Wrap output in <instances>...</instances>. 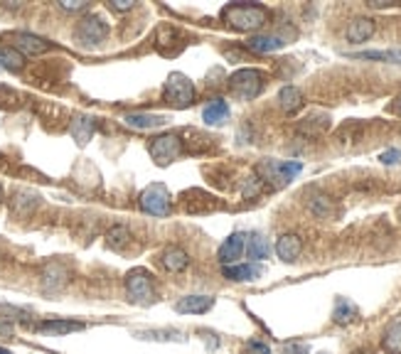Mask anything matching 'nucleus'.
Returning <instances> with one entry per match:
<instances>
[{"instance_id": "obj_6", "label": "nucleus", "mask_w": 401, "mask_h": 354, "mask_svg": "<svg viewBox=\"0 0 401 354\" xmlns=\"http://www.w3.org/2000/svg\"><path fill=\"white\" fill-rule=\"evenodd\" d=\"M303 170L301 163H278V160H264L256 168V177L261 182H271V185H288L298 173Z\"/></svg>"}, {"instance_id": "obj_27", "label": "nucleus", "mask_w": 401, "mask_h": 354, "mask_svg": "<svg viewBox=\"0 0 401 354\" xmlns=\"http://www.w3.org/2000/svg\"><path fill=\"white\" fill-rule=\"evenodd\" d=\"M333 320L338 325H350L357 320V308L350 303L347 298H338V303H335V313H333Z\"/></svg>"}, {"instance_id": "obj_28", "label": "nucleus", "mask_w": 401, "mask_h": 354, "mask_svg": "<svg viewBox=\"0 0 401 354\" xmlns=\"http://www.w3.org/2000/svg\"><path fill=\"white\" fill-rule=\"evenodd\" d=\"M0 67L8 72H20L25 67V57L13 47H0Z\"/></svg>"}, {"instance_id": "obj_19", "label": "nucleus", "mask_w": 401, "mask_h": 354, "mask_svg": "<svg viewBox=\"0 0 401 354\" xmlns=\"http://www.w3.org/2000/svg\"><path fill=\"white\" fill-rule=\"evenodd\" d=\"M126 126L136 128V131H153V128H160L168 123L165 116H155V114H128L126 118Z\"/></svg>"}, {"instance_id": "obj_14", "label": "nucleus", "mask_w": 401, "mask_h": 354, "mask_svg": "<svg viewBox=\"0 0 401 354\" xmlns=\"http://www.w3.org/2000/svg\"><path fill=\"white\" fill-rule=\"evenodd\" d=\"M283 45H286V42L278 35H254V37H249L247 50L256 52V55H269V52L281 50Z\"/></svg>"}, {"instance_id": "obj_39", "label": "nucleus", "mask_w": 401, "mask_h": 354, "mask_svg": "<svg viewBox=\"0 0 401 354\" xmlns=\"http://www.w3.org/2000/svg\"><path fill=\"white\" fill-rule=\"evenodd\" d=\"M8 337H13V325L0 320V340H8Z\"/></svg>"}, {"instance_id": "obj_8", "label": "nucleus", "mask_w": 401, "mask_h": 354, "mask_svg": "<svg viewBox=\"0 0 401 354\" xmlns=\"http://www.w3.org/2000/svg\"><path fill=\"white\" fill-rule=\"evenodd\" d=\"M3 40H8L13 50H18L23 57H37V55H45L47 50H50V42L42 40V37L32 35V32H8V35L3 37Z\"/></svg>"}, {"instance_id": "obj_23", "label": "nucleus", "mask_w": 401, "mask_h": 354, "mask_svg": "<svg viewBox=\"0 0 401 354\" xmlns=\"http://www.w3.org/2000/svg\"><path fill=\"white\" fill-rule=\"evenodd\" d=\"M278 104H281V109L286 111V114H296V111L303 106V94H301V89H296V87H283L281 94H278Z\"/></svg>"}, {"instance_id": "obj_5", "label": "nucleus", "mask_w": 401, "mask_h": 354, "mask_svg": "<svg viewBox=\"0 0 401 354\" xmlns=\"http://www.w3.org/2000/svg\"><path fill=\"white\" fill-rule=\"evenodd\" d=\"M138 207L141 212L151 214V217H168L170 214V190L160 182L148 185L138 197Z\"/></svg>"}, {"instance_id": "obj_21", "label": "nucleus", "mask_w": 401, "mask_h": 354, "mask_svg": "<svg viewBox=\"0 0 401 354\" xmlns=\"http://www.w3.org/2000/svg\"><path fill=\"white\" fill-rule=\"evenodd\" d=\"M202 118H205V123H210V126H222V123L229 118V104L222 99L210 101V104L205 106V114H202Z\"/></svg>"}, {"instance_id": "obj_35", "label": "nucleus", "mask_w": 401, "mask_h": 354, "mask_svg": "<svg viewBox=\"0 0 401 354\" xmlns=\"http://www.w3.org/2000/svg\"><path fill=\"white\" fill-rule=\"evenodd\" d=\"M261 192V180L259 177H249V182L244 185V197H256Z\"/></svg>"}, {"instance_id": "obj_26", "label": "nucleus", "mask_w": 401, "mask_h": 354, "mask_svg": "<svg viewBox=\"0 0 401 354\" xmlns=\"http://www.w3.org/2000/svg\"><path fill=\"white\" fill-rule=\"evenodd\" d=\"M247 254H249V259H254V261L269 259V254H271L269 241H266L261 234H251L249 236V244H247Z\"/></svg>"}, {"instance_id": "obj_1", "label": "nucleus", "mask_w": 401, "mask_h": 354, "mask_svg": "<svg viewBox=\"0 0 401 354\" xmlns=\"http://www.w3.org/2000/svg\"><path fill=\"white\" fill-rule=\"evenodd\" d=\"M222 18L229 28L239 32H254L269 23V10L264 5L249 3V0H237L222 10Z\"/></svg>"}, {"instance_id": "obj_36", "label": "nucleus", "mask_w": 401, "mask_h": 354, "mask_svg": "<svg viewBox=\"0 0 401 354\" xmlns=\"http://www.w3.org/2000/svg\"><path fill=\"white\" fill-rule=\"evenodd\" d=\"M109 8L114 10V13H126V10L133 8V0H111Z\"/></svg>"}, {"instance_id": "obj_44", "label": "nucleus", "mask_w": 401, "mask_h": 354, "mask_svg": "<svg viewBox=\"0 0 401 354\" xmlns=\"http://www.w3.org/2000/svg\"><path fill=\"white\" fill-rule=\"evenodd\" d=\"M399 111H401V96H399Z\"/></svg>"}, {"instance_id": "obj_22", "label": "nucleus", "mask_w": 401, "mask_h": 354, "mask_svg": "<svg viewBox=\"0 0 401 354\" xmlns=\"http://www.w3.org/2000/svg\"><path fill=\"white\" fill-rule=\"evenodd\" d=\"M37 330L47 332V335H69V332L84 330V323H72V320H45V323L37 325Z\"/></svg>"}, {"instance_id": "obj_31", "label": "nucleus", "mask_w": 401, "mask_h": 354, "mask_svg": "<svg viewBox=\"0 0 401 354\" xmlns=\"http://www.w3.org/2000/svg\"><path fill=\"white\" fill-rule=\"evenodd\" d=\"M330 209H333V205H330V200L325 195H315L310 200V212H315L318 217H328Z\"/></svg>"}, {"instance_id": "obj_40", "label": "nucleus", "mask_w": 401, "mask_h": 354, "mask_svg": "<svg viewBox=\"0 0 401 354\" xmlns=\"http://www.w3.org/2000/svg\"><path fill=\"white\" fill-rule=\"evenodd\" d=\"M286 354H308V347L306 345H288Z\"/></svg>"}, {"instance_id": "obj_13", "label": "nucleus", "mask_w": 401, "mask_h": 354, "mask_svg": "<svg viewBox=\"0 0 401 354\" xmlns=\"http://www.w3.org/2000/svg\"><path fill=\"white\" fill-rule=\"evenodd\" d=\"M215 305V298H210V295H185V298L178 300V305H175V310L178 313H190V315H202L207 313V310Z\"/></svg>"}, {"instance_id": "obj_29", "label": "nucleus", "mask_w": 401, "mask_h": 354, "mask_svg": "<svg viewBox=\"0 0 401 354\" xmlns=\"http://www.w3.org/2000/svg\"><path fill=\"white\" fill-rule=\"evenodd\" d=\"M106 241H109L111 249H124L128 241H131V232H128L126 227H121V224H116V227L109 229V234H106Z\"/></svg>"}, {"instance_id": "obj_34", "label": "nucleus", "mask_w": 401, "mask_h": 354, "mask_svg": "<svg viewBox=\"0 0 401 354\" xmlns=\"http://www.w3.org/2000/svg\"><path fill=\"white\" fill-rule=\"evenodd\" d=\"M60 8L67 10V13H79V10H87L89 3L87 0H62Z\"/></svg>"}, {"instance_id": "obj_32", "label": "nucleus", "mask_w": 401, "mask_h": 354, "mask_svg": "<svg viewBox=\"0 0 401 354\" xmlns=\"http://www.w3.org/2000/svg\"><path fill=\"white\" fill-rule=\"evenodd\" d=\"M141 340H180L178 332H170V330H143L136 332Z\"/></svg>"}, {"instance_id": "obj_24", "label": "nucleus", "mask_w": 401, "mask_h": 354, "mask_svg": "<svg viewBox=\"0 0 401 354\" xmlns=\"http://www.w3.org/2000/svg\"><path fill=\"white\" fill-rule=\"evenodd\" d=\"M382 350L387 354H401V320L387 327L382 337Z\"/></svg>"}, {"instance_id": "obj_18", "label": "nucleus", "mask_w": 401, "mask_h": 354, "mask_svg": "<svg viewBox=\"0 0 401 354\" xmlns=\"http://www.w3.org/2000/svg\"><path fill=\"white\" fill-rule=\"evenodd\" d=\"M261 276V268L256 264H234V266H224V278L234 283H244V281H256Z\"/></svg>"}, {"instance_id": "obj_7", "label": "nucleus", "mask_w": 401, "mask_h": 354, "mask_svg": "<svg viewBox=\"0 0 401 354\" xmlns=\"http://www.w3.org/2000/svg\"><path fill=\"white\" fill-rule=\"evenodd\" d=\"M74 37H77V42L82 47H99L109 37V25L99 15H87L84 20H79Z\"/></svg>"}, {"instance_id": "obj_37", "label": "nucleus", "mask_w": 401, "mask_h": 354, "mask_svg": "<svg viewBox=\"0 0 401 354\" xmlns=\"http://www.w3.org/2000/svg\"><path fill=\"white\" fill-rule=\"evenodd\" d=\"M244 354H271V350L264 345V342H249L247 352H244Z\"/></svg>"}, {"instance_id": "obj_43", "label": "nucleus", "mask_w": 401, "mask_h": 354, "mask_svg": "<svg viewBox=\"0 0 401 354\" xmlns=\"http://www.w3.org/2000/svg\"><path fill=\"white\" fill-rule=\"evenodd\" d=\"M5 200V192H3V187H0V202H3Z\"/></svg>"}, {"instance_id": "obj_11", "label": "nucleus", "mask_w": 401, "mask_h": 354, "mask_svg": "<svg viewBox=\"0 0 401 354\" xmlns=\"http://www.w3.org/2000/svg\"><path fill=\"white\" fill-rule=\"evenodd\" d=\"M37 207H40V195L28 190V187H20V190H15L13 197H10V212H13L15 217H30Z\"/></svg>"}, {"instance_id": "obj_15", "label": "nucleus", "mask_w": 401, "mask_h": 354, "mask_svg": "<svg viewBox=\"0 0 401 354\" xmlns=\"http://www.w3.org/2000/svg\"><path fill=\"white\" fill-rule=\"evenodd\" d=\"M94 128H96V121L92 116H77L72 121V126H69V133H72V138L79 146H87L94 136Z\"/></svg>"}, {"instance_id": "obj_12", "label": "nucleus", "mask_w": 401, "mask_h": 354, "mask_svg": "<svg viewBox=\"0 0 401 354\" xmlns=\"http://www.w3.org/2000/svg\"><path fill=\"white\" fill-rule=\"evenodd\" d=\"M303 251V241L298 234H283L281 239L276 241V254L281 261H286V264H293V261L301 256Z\"/></svg>"}, {"instance_id": "obj_16", "label": "nucleus", "mask_w": 401, "mask_h": 354, "mask_svg": "<svg viewBox=\"0 0 401 354\" xmlns=\"http://www.w3.org/2000/svg\"><path fill=\"white\" fill-rule=\"evenodd\" d=\"M67 268L62 264H50L42 271V286H45V291H60V288L67 286Z\"/></svg>"}, {"instance_id": "obj_30", "label": "nucleus", "mask_w": 401, "mask_h": 354, "mask_svg": "<svg viewBox=\"0 0 401 354\" xmlns=\"http://www.w3.org/2000/svg\"><path fill=\"white\" fill-rule=\"evenodd\" d=\"M355 59H379V62H394V64H401V50H389V52H382V50H374V52H357V55H352Z\"/></svg>"}, {"instance_id": "obj_4", "label": "nucleus", "mask_w": 401, "mask_h": 354, "mask_svg": "<svg viewBox=\"0 0 401 354\" xmlns=\"http://www.w3.org/2000/svg\"><path fill=\"white\" fill-rule=\"evenodd\" d=\"M163 94H165V101L173 104L175 109H187V106L195 104V87H192V82L183 72L170 74L168 82H165Z\"/></svg>"}, {"instance_id": "obj_3", "label": "nucleus", "mask_w": 401, "mask_h": 354, "mask_svg": "<svg viewBox=\"0 0 401 354\" xmlns=\"http://www.w3.org/2000/svg\"><path fill=\"white\" fill-rule=\"evenodd\" d=\"M126 293L128 300L136 305H151L155 300V288H153V276L146 268H133L126 276Z\"/></svg>"}, {"instance_id": "obj_2", "label": "nucleus", "mask_w": 401, "mask_h": 354, "mask_svg": "<svg viewBox=\"0 0 401 354\" xmlns=\"http://www.w3.org/2000/svg\"><path fill=\"white\" fill-rule=\"evenodd\" d=\"M264 89V74L259 69H239L229 77V91L239 101H251Z\"/></svg>"}, {"instance_id": "obj_25", "label": "nucleus", "mask_w": 401, "mask_h": 354, "mask_svg": "<svg viewBox=\"0 0 401 354\" xmlns=\"http://www.w3.org/2000/svg\"><path fill=\"white\" fill-rule=\"evenodd\" d=\"M0 320L3 323H30L32 313L25 308H18V305H10V303H0Z\"/></svg>"}, {"instance_id": "obj_42", "label": "nucleus", "mask_w": 401, "mask_h": 354, "mask_svg": "<svg viewBox=\"0 0 401 354\" xmlns=\"http://www.w3.org/2000/svg\"><path fill=\"white\" fill-rule=\"evenodd\" d=\"M0 354H13L10 350H5V347H0Z\"/></svg>"}, {"instance_id": "obj_9", "label": "nucleus", "mask_w": 401, "mask_h": 354, "mask_svg": "<svg viewBox=\"0 0 401 354\" xmlns=\"http://www.w3.org/2000/svg\"><path fill=\"white\" fill-rule=\"evenodd\" d=\"M180 153H183V141L175 133H163V136L151 141V155L158 165L173 163V160L180 158Z\"/></svg>"}, {"instance_id": "obj_41", "label": "nucleus", "mask_w": 401, "mask_h": 354, "mask_svg": "<svg viewBox=\"0 0 401 354\" xmlns=\"http://www.w3.org/2000/svg\"><path fill=\"white\" fill-rule=\"evenodd\" d=\"M372 8H389V5H397L394 0H370Z\"/></svg>"}, {"instance_id": "obj_17", "label": "nucleus", "mask_w": 401, "mask_h": 354, "mask_svg": "<svg viewBox=\"0 0 401 354\" xmlns=\"http://www.w3.org/2000/svg\"><path fill=\"white\" fill-rule=\"evenodd\" d=\"M347 40L360 45V42H367L374 35V20L370 18H355L350 25H347Z\"/></svg>"}, {"instance_id": "obj_10", "label": "nucleus", "mask_w": 401, "mask_h": 354, "mask_svg": "<svg viewBox=\"0 0 401 354\" xmlns=\"http://www.w3.org/2000/svg\"><path fill=\"white\" fill-rule=\"evenodd\" d=\"M247 251V236L244 234H232L229 239H224V244L219 246L217 251V259L222 266H234L239 259H242V254Z\"/></svg>"}, {"instance_id": "obj_38", "label": "nucleus", "mask_w": 401, "mask_h": 354, "mask_svg": "<svg viewBox=\"0 0 401 354\" xmlns=\"http://www.w3.org/2000/svg\"><path fill=\"white\" fill-rule=\"evenodd\" d=\"M382 160L384 165H394V163H399L401 160V150H387V153H382Z\"/></svg>"}, {"instance_id": "obj_33", "label": "nucleus", "mask_w": 401, "mask_h": 354, "mask_svg": "<svg viewBox=\"0 0 401 354\" xmlns=\"http://www.w3.org/2000/svg\"><path fill=\"white\" fill-rule=\"evenodd\" d=\"M18 101H20V96L15 94L13 89L0 87V106H18Z\"/></svg>"}, {"instance_id": "obj_20", "label": "nucleus", "mask_w": 401, "mask_h": 354, "mask_svg": "<svg viewBox=\"0 0 401 354\" xmlns=\"http://www.w3.org/2000/svg\"><path fill=\"white\" fill-rule=\"evenodd\" d=\"M163 266L168 268L170 273H180L190 266V256H187V251L180 249V246H170L163 254Z\"/></svg>"}]
</instances>
